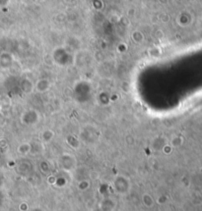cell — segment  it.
Here are the masks:
<instances>
[{"label": "cell", "mask_w": 202, "mask_h": 211, "mask_svg": "<svg viewBox=\"0 0 202 211\" xmlns=\"http://www.w3.org/2000/svg\"><path fill=\"white\" fill-rule=\"evenodd\" d=\"M31 149H32V146L31 144L28 142H24L19 146L18 147V152L20 153L21 155H28L29 153L31 152Z\"/></svg>", "instance_id": "6"}, {"label": "cell", "mask_w": 202, "mask_h": 211, "mask_svg": "<svg viewBox=\"0 0 202 211\" xmlns=\"http://www.w3.org/2000/svg\"><path fill=\"white\" fill-rule=\"evenodd\" d=\"M173 150V147L171 146V144H166V146H164L163 147H162V151H163L165 154L169 155L171 152H172Z\"/></svg>", "instance_id": "12"}, {"label": "cell", "mask_w": 202, "mask_h": 211, "mask_svg": "<svg viewBox=\"0 0 202 211\" xmlns=\"http://www.w3.org/2000/svg\"><path fill=\"white\" fill-rule=\"evenodd\" d=\"M90 188V182L88 180H82L78 183V188L81 191H85Z\"/></svg>", "instance_id": "10"}, {"label": "cell", "mask_w": 202, "mask_h": 211, "mask_svg": "<svg viewBox=\"0 0 202 211\" xmlns=\"http://www.w3.org/2000/svg\"><path fill=\"white\" fill-rule=\"evenodd\" d=\"M54 138V133L53 131H51L50 129H46L42 132V133L41 134V139L42 140L43 143H48L50 142L52 139H53Z\"/></svg>", "instance_id": "5"}, {"label": "cell", "mask_w": 202, "mask_h": 211, "mask_svg": "<svg viewBox=\"0 0 202 211\" xmlns=\"http://www.w3.org/2000/svg\"><path fill=\"white\" fill-rule=\"evenodd\" d=\"M143 201H144V203L146 204V206H152L153 204V199H152V197L150 195H143Z\"/></svg>", "instance_id": "11"}, {"label": "cell", "mask_w": 202, "mask_h": 211, "mask_svg": "<svg viewBox=\"0 0 202 211\" xmlns=\"http://www.w3.org/2000/svg\"><path fill=\"white\" fill-rule=\"evenodd\" d=\"M23 122L26 125H35L39 122V114L35 113L34 116H29L28 112H26L23 116Z\"/></svg>", "instance_id": "4"}, {"label": "cell", "mask_w": 202, "mask_h": 211, "mask_svg": "<svg viewBox=\"0 0 202 211\" xmlns=\"http://www.w3.org/2000/svg\"><path fill=\"white\" fill-rule=\"evenodd\" d=\"M59 165L62 169L64 170H71L74 165H75V158L73 156H71L70 154H67V153H64V154L60 157L59 160Z\"/></svg>", "instance_id": "2"}, {"label": "cell", "mask_w": 202, "mask_h": 211, "mask_svg": "<svg viewBox=\"0 0 202 211\" xmlns=\"http://www.w3.org/2000/svg\"><path fill=\"white\" fill-rule=\"evenodd\" d=\"M50 87V83L46 79H41L35 85V89L39 92H46V90H48Z\"/></svg>", "instance_id": "3"}, {"label": "cell", "mask_w": 202, "mask_h": 211, "mask_svg": "<svg viewBox=\"0 0 202 211\" xmlns=\"http://www.w3.org/2000/svg\"><path fill=\"white\" fill-rule=\"evenodd\" d=\"M66 142L69 146L74 149H77L79 147V146H80L79 140L76 139V137H74V135H68L67 139H66Z\"/></svg>", "instance_id": "7"}, {"label": "cell", "mask_w": 202, "mask_h": 211, "mask_svg": "<svg viewBox=\"0 0 202 211\" xmlns=\"http://www.w3.org/2000/svg\"><path fill=\"white\" fill-rule=\"evenodd\" d=\"M131 38H132L134 40V42H136V43H141L143 41V39H144V37L140 32L135 30V32L132 33V34H131Z\"/></svg>", "instance_id": "8"}, {"label": "cell", "mask_w": 202, "mask_h": 211, "mask_svg": "<svg viewBox=\"0 0 202 211\" xmlns=\"http://www.w3.org/2000/svg\"><path fill=\"white\" fill-rule=\"evenodd\" d=\"M160 53H161L160 49H159V48H156V47L152 48V49L149 51V54H150L152 57H158L160 55Z\"/></svg>", "instance_id": "13"}, {"label": "cell", "mask_w": 202, "mask_h": 211, "mask_svg": "<svg viewBox=\"0 0 202 211\" xmlns=\"http://www.w3.org/2000/svg\"><path fill=\"white\" fill-rule=\"evenodd\" d=\"M182 143V139L181 137H174L171 139V146L172 147H178Z\"/></svg>", "instance_id": "9"}, {"label": "cell", "mask_w": 202, "mask_h": 211, "mask_svg": "<svg viewBox=\"0 0 202 211\" xmlns=\"http://www.w3.org/2000/svg\"><path fill=\"white\" fill-rule=\"evenodd\" d=\"M113 187L119 193H124L130 188V180L123 175H118L113 180Z\"/></svg>", "instance_id": "1"}]
</instances>
